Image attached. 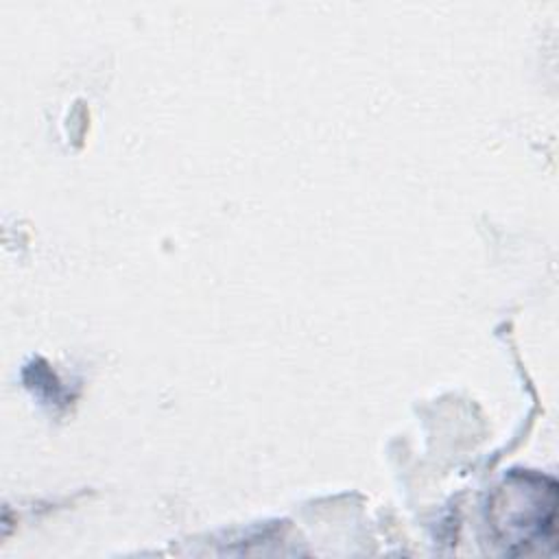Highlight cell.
Wrapping results in <instances>:
<instances>
[{"instance_id": "6da1fadb", "label": "cell", "mask_w": 559, "mask_h": 559, "mask_svg": "<svg viewBox=\"0 0 559 559\" xmlns=\"http://www.w3.org/2000/svg\"><path fill=\"white\" fill-rule=\"evenodd\" d=\"M557 487L539 474H511L493 493L489 524L509 555H526L552 542Z\"/></svg>"}]
</instances>
